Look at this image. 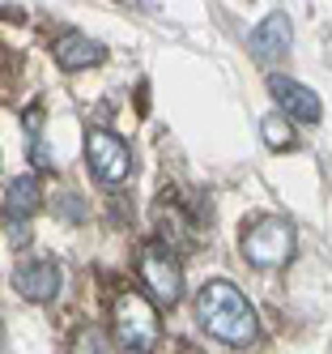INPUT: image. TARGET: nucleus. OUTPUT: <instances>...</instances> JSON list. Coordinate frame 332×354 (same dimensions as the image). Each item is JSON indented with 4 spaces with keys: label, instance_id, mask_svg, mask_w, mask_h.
<instances>
[{
    "label": "nucleus",
    "instance_id": "nucleus-1",
    "mask_svg": "<svg viewBox=\"0 0 332 354\" xmlns=\"http://www.w3.org/2000/svg\"><path fill=\"white\" fill-rule=\"evenodd\" d=\"M196 320L209 337L226 342V346H251L260 324H255V312L247 295L235 286V282H204L200 295H196Z\"/></svg>",
    "mask_w": 332,
    "mask_h": 354
},
{
    "label": "nucleus",
    "instance_id": "nucleus-2",
    "mask_svg": "<svg viewBox=\"0 0 332 354\" xmlns=\"http://www.w3.org/2000/svg\"><path fill=\"white\" fill-rule=\"evenodd\" d=\"M294 252H298V235H294V226L286 218L264 214L243 231V257L255 269H281Z\"/></svg>",
    "mask_w": 332,
    "mask_h": 354
},
{
    "label": "nucleus",
    "instance_id": "nucleus-3",
    "mask_svg": "<svg viewBox=\"0 0 332 354\" xmlns=\"http://www.w3.org/2000/svg\"><path fill=\"white\" fill-rule=\"evenodd\" d=\"M158 312H153V303L137 290H128L115 299V342L128 350V354H149L158 346Z\"/></svg>",
    "mask_w": 332,
    "mask_h": 354
},
{
    "label": "nucleus",
    "instance_id": "nucleus-4",
    "mask_svg": "<svg viewBox=\"0 0 332 354\" xmlns=\"http://www.w3.org/2000/svg\"><path fill=\"white\" fill-rule=\"evenodd\" d=\"M86 162H90V175L102 188H124L128 171H133V149H128V141L115 137L111 129H90Z\"/></svg>",
    "mask_w": 332,
    "mask_h": 354
},
{
    "label": "nucleus",
    "instance_id": "nucleus-5",
    "mask_svg": "<svg viewBox=\"0 0 332 354\" xmlns=\"http://www.w3.org/2000/svg\"><path fill=\"white\" fill-rule=\"evenodd\" d=\"M137 269H141V282L149 286V295L170 308L184 295V273H179V261L166 252V243H145L141 257H137Z\"/></svg>",
    "mask_w": 332,
    "mask_h": 354
},
{
    "label": "nucleus",
    "instance_id": "nucleus-6",
    "mask_svg": "<svg viewBox=\"0 0 332 354\" xmlns=\"http://www.w3.org/2000/svg\"><path fill=\"white\" fill-rule=\"evenodd\" d=\"M268 94H273V103L286 111V120H294V124H320V115H324L320 94L306 90L294 77H286V73H273L268 77Z\"/></svg>",
    "mask_w": 332,
    "mask_h": 354
},
{
    "label": "nucleus",
    "instance_id": "nucleus-7",
    "mask_svg": "<svg viewBox=\"0 0 332 354\" xmlns=\"http://www.w3.org/2000/svg\"><path fill=\"white\" fill-rule=\"evenodd\" d=\"M60 265L56 261H30V265H21L13 273V286L21 299H30V303H47V299H56L60 295Z\"/></svg>",
    "mask_w": 332,
    "mask_h": 354
},
{
    "label": "nucleus",
    "instance_id": "nucleus-8",
    "mask_svg": "<svg viewBox=\"0 0 332 354\" xmlns=\"http://www.w3.org/2000/svg\"><path fill=\"white\" fill-rule=\"evenodd\" d=\"M290 43H294V26H290V17L286 13H268L260 26H255V35H251V52H255V60H281L290 52Z\"/></svg>",
    "mask_w": 332,
    "mask_h": 354
},
{
    "label": "nucleus",
    "instance_id": "nucleus-9",
    "mask_svg": "<svg viewBox=\"0 0 332 354\" xmlns=\"http://www.w3.org/2000/svg\"><path fill=\"white\" fill-rule=\"evenodd\" d=\"M56 64L60 68H68V73H77V68H94V64H102L107 60V47H102L98 39H90V35H60L56 39Z\"/></svg>",
    "mask_w": 332,
    "mask_h": 354
},
{
    "label": "nucleus",
    "instance_id": "nucleus-10",
    "mask_svg": "<svg viewBox=\"0 0 332 354\" xmlns=\"http://www.w3.org/2000/svg\"><path fill=\"white\" fill-rule=\"evenodd\" d=\"M39 201H43L39 180H35V175H21V180H13L9 192H5V218L9 222H26V218L39 209Z\"/></svg>",
    "mask_w": 332,
    "mask_h": 354
},
{
    "label": "nucleus",
    "instance_id": "nucleus-11",
    "mask_svg": "<svg viewBox=\"0 0 332 354\" xmlns=\"http://www.w3.org/2000/svg\"><path fill=\"white\" fill-rule=\"evenodd\" d=\"M68 354H111V346H107V337H102V328L81 324L72 333V342H68Z\"/></svg>",
    "mask_w": 332,
    "mask_h": 354
},
{
    "label": "nucleus",
    "instance_id": "nucleus-12",
    "mask_svg": "<svg viewBox=\"0 0 332 354\" xmlns=\"http://www.w3.org/2000/svg\"><path fill=\"white\" fill-rule=\"evenodd\" d=\"M264 141H268L273 149H290V145H294V141H290V129H286V124H281L277 115L264 120Z\"/></svg>",
    "mask_w": 332,
    "mask_h": 354
},
{
    "label": "nucleus",
    "instance_id": "nucleus-13",
    "mask_svg": "<svg viewBox=\"0 0 332 354\" xmlns=\"http://www.w3.org/2000/svg\"><path fill=\"white\" fill-rule=\"evenodd\" d=\"M184 354H200V350H192V346H188V350H184Z\"/></svg>",
    "mask_w": 332,
    "mask_h": 354
}]
</instances>
